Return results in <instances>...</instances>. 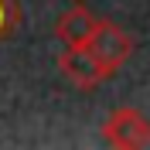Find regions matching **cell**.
I'll use <instances>...</instances> for the list:
<instances>
[{"instance_id": "cell-5", "label": "cell", "mask_w": 150, "mask_h": 150, "mask_svg": "<svg viewBox=\"0 0 150 150\" xmlns=\"http://www.w3.org/2000/svg\"><path fill=\"white\" fill-rule=\"evenodd\" d=\"M17 24H21V7H17V0H0V45L17 31Z\"/></svg>"}, {"instance_id": "cell-6", "label": "cell", "mask_w": 150, "mask_h": 150, "mask_svg": "<svg viewBox=\"0 0 150 150\" xmlns=\"http://www.w3.org/2000/svg\"><path fill=\"white\" fill-rule=\"evenodd\" d=\"M75 4H82V0H75Z\"/></svg>"}, {"instance_id": "cell-3", "label": "cell", "mask_w": 150, "mask_h": 150, "mask_svg": "<svg viewBox=\"0 0 150 150\" xmlns=\"http://www.w3.org/2000/svg\"><path fill=\"white\" fill-rule=\"evenodd\" d=\"M58 65H62V72H65L79 89H96L99 82H106V72L99 68V62L92 58V51H89L85 45L65 48L62 58H58Z\"/></svg>"}, {"instance_id": "cell-2", "label": "cell", "mask_w": 150, "mask_h": 150, "mask_svg": "<svg viewBox=\"0 0 150 150\" xmlns=\"http://www.w3.org/2000/svg\"><path fill=\"white\" fill-rule=\"evenodd\" d=\"M103 140L109 143V147H120V150L147 147V143H150V120L143 116L140 109H133V106L112 109L109 116H106Z\"/></svg>"}, {"instance_id": "cell-4", "label": "cell", "mask_w": 150, "mask_h": 150, "mask_svg": "<svg viewBox=\"0 0 150 150\" xmlns=\"http://www.w3.org/2000/svg\"><path fill=\"white\" fill-rule=\"evenodd\" d=\"M96 21L99 17H92L85 7H68V10H62L58 14V21H55V38L62 41L65 48H79V45H85L89 41V34H92V28H96Z\"/></svg>"}, {"instance_id": "cell-1", "label": "cell", "mask_w": 150, "mask_h": 150, "mask_svg": "<svg viewBox=\"0 0 150 150\" xmlns=\"http://www.w3.org/2000/svg\"><path fill=\"white\" fill-rule=\"evenodd\" d=\"M85 48L92 51V58L99 62V68L106 72V79L120 72L126 65V58L133 55V38L120 28V24H112V21H96L92 34L85 41Z\"/></svg>"}]
</instances>
